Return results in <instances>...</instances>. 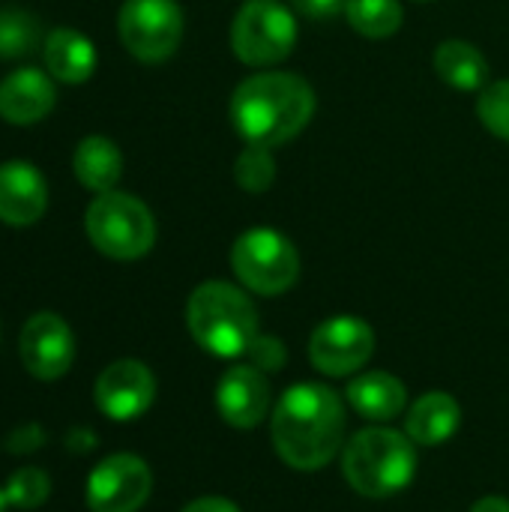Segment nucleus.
<instances>
[{
  "mask_svg": "<svg viewBox=\"0 0 509 512\" xmlns=\"http://www.w3.org/2000/svg\"><path fill=\"white\" fill-rule=\"evenodd\" d=\"M84 228L90 243L114 261H138L156 243V222L144 201L126 192H102L90 201Z\"/></svg>",
  "mask_w": 509,
  "mask_h": 512,
  "instance_id": "obj_5",
  "label": "nucleus"
},
{
  "mask_svg": "<svg viewBox=\"0 0 509 512\" xmlns=\"http://www.w3.org/2000/svg\"><path fill=\"white\" fill-rule=\"evenodd\" d=\"M93 396L108 420L129 423L150 411L156 399V378L138 360H117L96 378Z\"/></svg>",
  "mask_w": 509,
  "mask_h": 512,
  "instance_id": "obj_12",
  "label": "nucleus"
},
{
  "mask_svg": "<svg viewBox=\"0 0 509 512\" xmlns=\"http://www.w3.org/2000/svg\"><path fill=\"white\" fill-rule=\"evenodd\" d=\"M345 3L348 0H291V6L306 15V18H315V21H330L333 15L345 12Z\"/></svg>",
  "mask_w": 509,
  "mask_h": 512,
  "instance_id": "obj_27",
  "label": "nucleus"
},
{
  "mask_svg": "<svg viewBox=\"0 0 509 512\" xmlns=\"http://www.w3.org/2000/svg\"><path fill=\"white\" fill-rule=\"evenodd\" d=\"M477 117L495 138L509 141V78L507 81H495V84L480 90Z\"/></svg>",
  "mask_w": 509,
  "mask_h": 512,
  "instance_id": "obj_25",
  "label": "nucleus"
},
{
  "mask_svg": "<svg viewBox=\"0 0 509 512\" xmlns=\"http://www.w3.org/2000/svg\"><path fill=\"white\" fill-rule=\"evenodd\" d=\"M345 396H348L351 408L360 417L372 420V423L396 420L408 405L405 384L390 372H363V375H357L348 384Z\"/></svg>",
  "mask_w": 509,
  "mask_h": 512,
  "instance_id": "obj_17",
  "label": "nucleus"
},
{
  "mask_svg": "<svg viewBox=\"0 0 509 512\" xmlns=\"http://www.w3.org/2000/svg\"><path fill=\"white\" fill-rule=\"evenodd\" d=\"M117 30L132 57L162 63L180 48L183 9L177 0H126L117 15Z\"/></svg>",
  "mask_w": 509,
  "mask_h": 512,
  "instance_id": "obj_8",
  "label": "nucleus"
},
{
  "mask_svg": "<svg viewBox=\"0 0 509 512\" xmlns=\"http://www.w3.org/2000/svg\"><path fill=\"white\" fill-rule=\"evenodd\" d=\"M246 357H249V363L255 366V369H261L264 375H270V372H279L282 366H285V345H282V339H276V336H255V342L249 345V351H246Z\"/></svg>",
  "mask_w": 509,
  "mask_h": 512,
  "instance_id": "obj_26",
  "label": "nucleus"
},
{
  "mask_svg": "<svg viewBox=\"0 0 509 512\" xmlns=\"http://www.w3.org/2000/svg\"><path fill=\"white\" fill-rule=\"evenodd\" d=\"M48 207V186L39 168L12 159L0 165V222L24 228L42 219Z\"/></svg>",
  "mask_w": 509,
  "mask_h": 512,
  "instance_id": "obj_14",
  "label": "nucleus"
},
{
  "mask_svg": "<svg viewBox=\"0 0 509 512\" xmlns=\"http://www.w3.org/2000/svg\"><path fill=\"white\" fill-rule=\"evenodd\" d=\"M420 3H426V0H420Z\"/></svg>",
  "mask_w": 509,
  "mask_h": 512,
  "instance_id": "obj_32",
  "label": "nucleus"
},
{
  "mask_svg": "<svg viewBox=\"0 0 509 512\" xmlns=\"http://www.w3.org/2000/svg\"><path fill=\"white\" fill-rule=\"evenodd\" d=\"M6 501L9 507H18V510H36L48 501V492H51V480L45 471L39 468H21L15 471L9 480H6Z\"/></svg>",
  "mask_w": 509,
  "mask_h": 512,
  "instance_id": "obj_24",
  "label": "nucleus"
},
{
  "mask_svg": "<svg viewBox=\"0 0 509 512\" xmlns=\"http://www.w3.org/2000/svg\"><path fill=\"white\" fill-rule=\"evenodd\" d=\"M45 66L48 72L63 81V84H81L93 75L96 69V48L93 42L72 30V27H57L45 36L42 42Z\"/></svg>",
  "mask_w": 509,
  "mask_h": 512,
  "instance_id": "obj_18",
  "label": "nucleus"
},
{
  "mask_svg": "<svg viewBox=\"0 0 509 512\" xmlns=\"http://www.w3.org/2000/svg\"><path fill=\"white\" fill-rule=\"evenodd\" d=\"M345 18L354 33L366 39H387L402 27L405 9L399 0H348Z\"/></svg>",
  "mask_w": 509,
  "mask_h": 512,
  "instance_id": "obj_21",
  "label": "nucleus"
},
{
  "mask_svg": "<svg viewBox=\"0 0 509 512\" xmlns=\"http://www.w3.org/2000/svg\"><path fill=\"white\" fill-rule=\"evenodd\" d=\"M6 507H9V501H6V492L0 489V512H6Z\"/></svg>",
  "mask_w": 509,
  "mask_h": 512,
  "instance_id": "obj_31",
  "label": "nucleus"
},
{
  "mask_svg": "<svg viewBox=\"0 0 509 512\" xmlns=\"http://www.w3.org/2000/svg\"><path fill=\"white\" fill-rule=\"evenodd\" d=\"M42 441H45L42 429L27 426V429H18V432L9 438L6 450H9V453H30V450H36V447H42Z\"/></svg>",
  "mask_w": 509,
  "mask_h": 512,
  "instance_id": "obj_28",
  "label": "nucleus"
},
{
  "mask_svg": "<svg viewBox=\"0 0 509 512\" xmlns=\"http://www.w3.org/2000/svg\"><path fill=\"white\" fill-rule=\"evenodd\" d=\"M270 435L279 459L294 471L327 468L345 435L342 399L324 384H294L288 387L270 420Z\"/></svg>",
  "mask_w": 509,
  "mask_h": 512,
  "instance_id": "obj_1",
  "label": "nucleus"
},
{
  "mask_svg": "<svg viewBox=\"0 0 509 512\" xmlns=\"http://www.w3.org/2000/svg\"><path fill=\"white\" fill-rule=\"evenodd\" d=\"M297 45V21L282 0H246L231 21V51L246 66L282 63Z\"/></svg>",
  "mask_w": 509,
  "mask_h": 512,
  "instance_id": "obj_7",
  "label": "nucleus"
},
{
  "mask_svg": "<svg viewBox=\"0 0 509 512\" xmlns=\"http://www.w3.org/2000/svg\"><path fill=\"white\" fill-rule=\"evenodd\" d=\"M375 351V333L363 318L336 315L321 321L309 336V360L330 378L360 372Z\"/></svg>",
  "mask_w": 509,
  "mask_h": 512,
  "instance_id": "obj_9",
  "label": "nucleus"
},
{
  "mask_svg": "<svg viewBox=\"0 0 509 512\" xmlns=\"http://www.w3.org/2000/svg\"><path fill=\"white\" fill-rule=\"evenodd\" d=\"M459 426H462V408L444 390L423 393L405 417V435L420 447H438L450 441L459 432Z\"/></svg>",
  "mask_w": 509,
  "mask_h": 512,
  "instance_id": "obj_16",
  "label": "nucleus"
},
{
  "mask_svg": "<svg viewBox=\"0 0 509 512\" xmlns=\"http://www.w3.org/2000/svg\"><path fill=\"white\" fill-rule=\"evenodd\" d=\"M231 270L252 294L279 297L300 276V252L276 228H249L231 246Z\"/></svg>",
  "mask_w": 509,
  "mask_h": 512,
  "instance_id": "obj_6",
  "label": "nucleus"
},
{
  "mask_svg": "<svg viewBox=\"0 0 509 512\" xmlns=\"http://www.w3.org/2000/svg\"><path fill=\"white\" fill-rule=\"evenodd\" d=\"M342 471L348 486L363 498L399 495L417 471L414 441L390 426L363 429L345 444Z\"/></svg>",
  "mask_w": 509,
  "mask_h": 512,
  "instance_id": "obj_4",
  "label": "nucleus"
},
{
  "mask_svg": "<svg viewBox=\"0 0 509 512\" xmlns=\"http://www.w3.org/2000/svg\"><path fill=\"white\" fill-rule=\"evenodd\" d=\"M435 72L444 84L465 90V93H480L489 78V60L474 42L465 39H444L435 48Z\"/></svg>",
  "mask_w": 509,
  "mask_h": 512,
  "instance_id": "obj_20",
  "label": "nucleus"
},
{
  "mask_svg": "<svg viewBox=\"0 0 509 512\" xmlns=\"http://www.w3.org/2000/svg\"><path fill=\"white\" fill-rule=\"evenodd\" d=\"M183 512H240L237 504L225 501V498H198L189 507H183Z\"/></svg>",
  "mask_w": 509,
  "mask_h": 512,
  "instance_id": "obj_29",
  "label": "nucleus"
},
{
  "mask_svg": "<svg viewBox=\"0 0 509 512\" xmlns=\"http://www.w3.org/2000/svg\"><path fill=\"white\" fill-rule=\"evenodd\" d=\"M234 180L243 192L249 195H261L273 186L276 180V159L270 147L261 144H246L234 162Z\"/></svg>",
  "mask_w": 509,
  "mask_h": 512,
  "instance_id": "obj_23",
  "label": "nucleus"
},
{
  "mask_svg": "<svg viewBox=\"0 0 509 512\" xmlns=\"http://www.w3.org/2000/svg\"><path fill=\"white\" fill-rule=\"evenodd\" d=\"M471 512H509V501L501 495H489V498H480Z\"/></svg>",
  "mask_w": 509,
  "mask_h": 512,
  "instance_id": "obj_30",
  "label": "nucleus"
},
{
  "mask_svg": "<svg viewBox=\"0 0 509 512\" xmlns=\"http://www.w3.org/2000/svg\"><path fill=\"white\" fill-rule=\"evenodd\" d=\"M216 408L234 429H255L270 411V381L252 363L231 366L216 384Z\"/></svg>",
  "mask_w": 509,
  "mask_h": 512,
  "instance_id": "obj_13",
  "label": "nucleus"
},
{
  "mask_svg": "<svg viewBox=\"0 0 509 512\" xmlns=\"http://www.w3.org/2000/svg\"><path fill=\"white\" fill-rule=\"evenodd\" d=\"M72 168L81 186H87L90 192L102 195V192H114V186L123 177V153L120 147L105 138V135H87L72 156Z\"/></svg>",
  "mask_w": 509,
  "mask_h": 512,
  "instance_id": "obj_19",
  "label": "nucleus"
},
{
  "mask_svg": "<svg viewBox=\"0 0 509 512\" xmlns=\"http://www.w3.org/2000/svg\"><path fill=\"white\" fill-rule=\"evenodd\" d=\"M153 489V474L144 459L132 453H114L102 459L87 477L90 512H138Z\"/></svg>",
  "mask_w": 509,
  "mask_h": 512,
  "instance_id": "obj_10",
  "label": "nucleus"
},
{
  "mask_svg": "<svg viewBox=\"0 0 509 512\" xmlns=\"http://www.w3.org/2000/svg\"><path fill=\"white\" fill-rule=\"evenodd\" d=\"M39 21L24 9H0V57L15 60L39 48Z\"/></svg>",
  "mask_w": 509,
  "mask_h": 512,
  "instance_id": "obj_22",
  "label": "nucleus"
},
{
  "mask_svg": "<svg viewBox=\"0 0 509 512\" xmlns=\"http://www.w3.org/2000/svg\"><path fill=\"white\" fill-rule=\"evenodd\" d=\"M186 327L207 354L234 360L243 357L258 336V309L243 288L210 279L189 294Z\"/></svg>",
  "mask_w": 509,
  "mask_h": 512,
  "instance_id": "obj_3",
  "label": "nucleus"
},
{
  "mask_svg": "<svg viewBox=\"0 0 509 512\" xmlns=\"http://www.w3.org/2000/svg\"><path fill=\"white\" fill-rule=\"evenodd\" d=\"M54 84L39 69H18L0 81V117L15 126L39 123L54 108Z\"/></svg>",
  "mask_w": 509,
  "mask_h": 512,
  "instance_id": "obj_15",
  "label": "nucleus"
},
{
  "mask_svg": "<svg viewBox=\"0 0 509 512\" xmlns=\"http://www.w3.org/2000/svg\"><path fill=\"white\" fill-rule=\"evenodd\" d=\"M21 363L39 381H57L75 360V336L69 324L54 312L33 315L21 330Z\"/></svg>",
  "mask_w": 509,
  "mask_h": 512,
  "instance_id": "obj_11",
  "label": "nucleus"
},
{
  "mask_svg": "<svg viewBox=\"0 0 509 512\" xmlns=\"http://www.w3.org/2000/svg\"><path fill=\"white\" fill-rule=\"evenodd\" d=\"M318 99L294 72H255L234 87L231 123L246 144L279 147L297 138L315 117Z\"/></svg>",
  "mask_w": 509,
  "mask_h": 512,
  "instance_id": "obj_2",
  "label": "nucleus"
}]
</instances>
